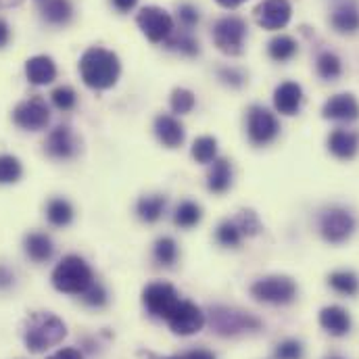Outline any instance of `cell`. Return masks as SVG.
I'll return each instance as SVG.
<instances>
[{
	"label": "cell",
	"instance_id": "obj_1",
	"mask_svg": "<svg viewBox=\"0 0 359 359\" xmlns=\"http://www.w3.org/2000/svg\"><path fill=\"white\" fill-rule=\"evenodd\" d=\"M119 72H121V65H119L117 55L100 46L88 48L80 59V74L88 88H113L119 80Z\"/></svg>",
	"mask_w": 359,
	"mask_h": 359
},
{
	"label": "cell",
	"instance_id": "obj_2",
	"mask_svg": "<svg viewBox=\"0 0 359 359\" xmlns=\"http://www.w3.org/2000/svg\"><path fill=\"white\" fill-rule=\"evenodd\" d=\"M65 337H67V326L55 313L38 311V313H32L25 322L23 341L32 353H42L59 345Z\"/></svg>",
	"mask_w": 359,
	"mask_h": 359
},
{
	"label": "cell",
	"instance_id": "obj_3",
	"mask_svg": "<svg viewBox=\"0 0 359 359\" xmlns=\"http://www.w3.org/2000/svg\"><path fill=\"white\" fill-rule=\"evenodd\" d=\"M94 282L90 266L78 255H67L53 271V284L65 294H84Z\"/></svg>",
	"mask_w": 359,
	"mask_h": 359
},
{
	"label": "cell",
	"instance_id": "obj_4",
	"mask_svg": "<svg viewBox=\"0 0 359 359\" xmlns=\"http://www.w3.org/2000/svg\"><path fill=\"white\" fill-rule=\"evenodd\" d=\"M209 322H211V328L219 337H234L241 332L262 328V322L255 316L241 311V309H234V307H213Z\"/></svg>",
	"mask_w": 359,
	"mask_h": 359
},
{
	"label": "cell",
	"instance_id": "obj_5",
	"mask_svg": "<svg viewBox=\"0 0 359 359\" xmlns=\"http://www.w3.org/2000/svg\"><path fill=\"white\" fill-rule=\"evenodd\" d=\"M245 36H247V23L241 17H224L213 25V42L215 46L230 57H236L243 53V44H245Z\"/></svg>",
	"mask_w": 359,
	"mask_h": 359
},
{
	"label": "cell",
	"instance_id": "obj_6",
	"mask_svg": "<svg viewBox=\"0 0 359 359\" xmlns=\"http://www.w3.org/2000/svg\"><path fill=\"white\" fill-rule=\"evenodd\" d=\"M251 294L262 301V303H271V305H286L292 303L297 297V284L288 276H268L257 280L251 286Z\"/></svg>",
	"mask_w": 359,
	"mask_h": 359
},
{
	"label": "cell",
	"instance_id": "obj_7",
	"mask_svg": "<svg viewBox=\"0 0 359 359\" xmlns=\"http://www.w3.org/2000/svg\"><path fill=\"white\" fill-rule=\"evenodd\" d=\"M142 303L155 318L170 320V316L180 305V294L178 290L168 282H153L144 288Z\"/></svg>",
	"mask_w": 359,
	"mask_h": 359
},
{
	"label": "cell",
	"instance_id": "obj_8",
	"mask_svg": "<svg viewBox=\"0 0 359 359\" xmlns=\"http://www.w3.org/2000/svg\"><path fill=\"white\" fill-rule=\"evenodd\" d=\"M136 23H138V27L142 29V34H144L151 42H155V44L165 42V40L172 36V32H174V19H172V15H170L165 8H161V6H144V8L138 13Z\"/></svg>",
	"mask_w": 359,
	"mask_h": 359
},
{
	"label": "cell",
	"instance_id": "obj_9",
	"mask_svg": "<svg viewBox=\"0 0 359 359\" xmlns=\"http://www.w3.org/2000/svg\"><path fill=\"white\" fill-rule=\"evenodd\" d=\"M13 121H15V126H19L21 130H27V132L44 130L50 121V109L42 96H32L15 107Z\"/></svg>",
	"mask_w": 359,
	"mask_h": 359
},
{
	"label": "cell",
	"instance_id": "obj_10",
	"mask_svg": "<svg viewBox=\"0 0 359 359\" xmlns=\"http://www.w3.org/2000/svg\"><path fill=\"white\" fill-rule=\"evenodd\" d=\"M280 132V123L273 113H269L264 107H251L247 113V134L253 144L266 147Z\"/></svg>",
	"mask_w": 359,
	"mask_h": 359
},
{
	"label": "cell",
	"instance_id": "obj_11",
	"mask_svg": "<svg viewBox=\"0 0 359 359\" xmlns=\"http://www.w3.org/2000/svg\"><path fill=\"white\" fill-rule=\"evenodd\" d=\"M320 230H322V236L328 241V243H345L353 230H355V219L349 211L345 209H330L322 215L320 219Z\"/></svg>",
	"mask_w": 359,
	"mask_h": 359
},
{
	"label": "cell",
	"instance_id": "obj_12",
	"mask_svg": "<svg viewBox=\"0 0 359 359\" xmlns=\"http://www.w3.org/2000/svg\"><path fill=\"white\" fill-rule=\"evenodd\" d=\"M170 328L180 337H190L203 330L205 326V313L190 301H180L176 311L170 316Z\"/></svg>",
	"mask_w": 359,
	"mask_h": 359
},
{
	"label": "cell",
	"instance_id": "obj_13",
	"mask_svg": "<svg viewBox=\"0 0 359 359\" xmlns=\"http://www.w3.org/2000/svg\"><path fill=\"white\" fill-rule=\"evenodd\" d=\"M292 15L288 0H264L255 6V19L264 29H282Z\"/></svg>",
	"mask_w": 359,
	"mask_h": 359
},
{
	"label": "cell",
	"instance_id": "obj_14",
	"mask_svg": "<svg viewBox=\"0 0 359 359\" xmlns=\"http://www.w3.org/2000/svg\"><path fill=\"white\" fill-rule=\"evenodd\" d=\"M44 151L53 159H72V157L78 155L80 144H78L74 132L67 126H59L48 134V138L44 142Z\"/></svg>",
	"mask_w": 359,
	"mask_h": 359
},
{
	"label": "cell",
	"instance_id": "obj_15",
	"mask_svg": "<svg viewBox=\"0 0 359 359\" xmlns=\"http://www.w3.org/2000/svg\"><path fill=\"white\" fill-rule=\"evenodd\" d=\"M322 115L334 121H355L359 117V102L351 94H337L326 100Z\"/></svg>",
	"mask_w": 359,
	"mask_h": 359
},
{
	"label": "cell",
	"instance_id": "obj_16",
	"mask_svg": "<svg viewBox=\"0 0 359 359\" xmlns=\"http://www.w3.org/2000/svg\"><path fill=\"white\" fill-rule=\"evenodd\" d=\"M25 76L29 80V84L34 86H46L50 82H55L57 78V65L50 57L46 55H38L27 59L25 63Z\"/></svg>",
	"mask_w": 359,
	"mask_h": 359
},
{
	"label": "cell",
	"instance_id": "obj_17",
	"mask_svg": "<svg viewBox=\"0 0 359 359\" xmlns=\"http://www.w3.org/2000/svg\"><path fill=\"white\" fill-rule=\"evenodd\" d=\"M303 102V90L297 82H284L273 92V107L282 115H294Z\"/></svg>",
	"mask_w": 359,
	"mask_h": 359
},
{
	"label": "cell",
	"instance_id": "obj_18",
	"mask_svg": "<svg viewBox=\"0 0 359 359\" xmlns=\"http://www.w3.org/2000/svg\"><path fill=\"white\" fill-rule=\"evenodd\" d=\"M320 326L332 337H345L351 330V318L347 309L339 305H330L320 311Z\"/></svg>",
	"mask_w": 359,
	"mask_h": 359
},
{
	"label": "cell",
	"instance_id": "obj_19",
	"mask_svg": "<svg viewBox=\"0 0 359 359\" xmlns=\"http://www.w3.org/2000/svg\"><path fill=\"white\" fill-rule=\"evenodd\" d=\"M155 134L168 149H176L184 142V126L172 115H159L155 119Z\"/></svg>",
	"mask_w": 359,
	"mask_h": 359
},
{
	"label": "cell",
	"instance_id": "obj_20",
	"mask_svg": "<svg viewBox=\"0 0 359 359\" xmlns=\"http://www.w3.org/2000/svg\"><path fill=\"white\" fill-rule=\"evenodd\" d=\"M328 149L339 159H353L359 151V134L349 130H334L328 138Z\"/></svg>",
	"mask_w": 359,
	"mask_h": 359
},
{
	"label": "cell",
	"instance_id": "obj_21",
	"mask_svg": "<svg viewBox=\"0 0 359 359\" xmlns=\"http://www.w3.org/2000/svg\"><path fill=\"white\" fill-rule=\"evenodd\" d=\"M23 247H25L27 257H29L32 262H36V264H44V262H48V259L53 257V251H55L53 241H50L46 234H42V232L27 234V236H25Z\"/></svg>",
	"mask_w": 359,
	"mask_h": 359
},
{
	"label": "cell",
	"instance_id": "obj_22",
	"mask_svg": "<svg viewBox=\"0 0 359 359\" xmlns=\"http://www.w3.org/2000/svg\"><path fill=\"white\" fill-rule=\"evenodd\" d=\"M42 17L50 25H65L74 17V6L69 0H44L40 8Z\"/></svg>",
	"mask_w": 359,
	"mask_h": 359
},
{
	"label": "cell",
	"instance_id": "obj_23",
	"mask_svg": "<svg viewBox=\"0 0 359 359\" xmlns=\"http://www.w3.org/2000/svg\"><path fill=\"white\" fill-rule=\"evenodd\" d=\"M232 184V168H230V161L228 159H215L213 161V168L207 176V186L211 192L215 194H222L230 188Z\"/></svg>",
	"mask_w": 359,
	"mask_h": 359
},
{
	"label": "cell",
	"instance_id": "obj_24",
	"mask_svg": "<svg viewBox=\"0 0 359 359\" xmlns=\"http://www.w3.org/2000/svg\"><path fill=\"white\" fill-rule=\"evenodd\" d=\"M332 27L341 34H355L359 29V11L353 4H341L332 13Z\"/></svg>",
	"mask_w": 359,
	"mask_h": 359
},
{
	"label": "cell",
	"instance_id": "obj_25",
	"mask_svg": "<svg viewBox=\"0 0 359 359\" xmlns=\"http://www.w3.org/2000/svg\"><path fill=\"white\" fill-rule=\"evenodd\" d=\"M165 203H168V201H165V196H161V194H153V196L140 198V201H138V207H136L138 217H140L142 222H149V224L157 222V219L161 217L163 209H165Z\"/></svg>",
	"mask_w": 359,
	"mask_h": 359
},
{
	"label": "cell",
	"instance_id": "obj_26",
	"mask_svg": "<svg viewBox=\"0 0 359 359\" xmlns=\"http://www.w3.org/2000/svg\"><path fill=\"white\" fill-rule=\"evenodd\" d=\"M46 217L53 226L63 228L67 224H72L74 219V207L65 201V198H53L46 205Z\"/></svg>",
	"mask_w": 359,
	"mask_h": 359
},
{
	"label": "cell",
	"instance_id": "obj_27",
	"mask_svg": "<svg viewBox=\"0 0 359 359\" xmlns=\"http://www.w3.org/2000/svg\"><path fill=\"white\" fill-rule=\"evenodd\" d=\"M269 57L273 61H288L297 55V42L290 36H276L268 46Z\"/></svg>",
	"mask_w": 359,
	"mask_h": 359
},
{
	"label": "cell",
	"instance_id": "obj_28",
	"mask_svg": "<svg viewBox=\"0 0 359 359\" xmlns=\"http://www.w3.org/2000/svg\"><path fill=\"white\" fill-rule=\"evenodd\" d=\"M328 284H330L337 292L347 294V297L358 294L359 292V280L353 271H334V273H330Z\"/></svg>",
	"mask_w": 359,
	"mask_h": 359
},
{
	"label": "cell",
	"instance_id": "obj_29",
	"mask_svg": "<svg viewBox=\"0 0 359 359\" xmlns=\"http://www.w3.org/2000/svg\"><path fill=\"white\" fill-rule=\"evenodd\" d=\"M201 215L203 213H201V207L196 203L184 201V203H180L176 213H174V222L180 228H192L201 222Z\"/></svg>",
	"mask_w": 359,
	"mask_h": 359
},
{
	"label": "cell",
	"instance_id": "obj_30",
	"mask_svg": "<svg viewBox=\"0 0 359 359\" xmlns=\"http://www.w3.org/2000/svg\"><path fill=\"white\" fill-rule=\"evenodd\" d=\"M192 157L198 163H211L217 157V140L211 136H201L192 144Z\"/></svg>",
	"mask_w": 359,
	"mask_h": 359
},
{
	"label": "cell",
	"instance_id": "obj_31",
	"mask_svg": "<svg viewBox=\"0 0 359 359\" xmlns=\"http://www.w3.org/2000/svg\"><path fill=\"white\" fill-rule=\"evenodd\" d=\"M343 72V65H341V59L332 53H322L318 57V74L324 78V80H337Z\"/></svg>",
	"mask_w": 359,
	"mask_h": 359
},
{
	"label": "cell",
	"instance_id": "obj_32",
	"mask_svg": "<svg viewBox=\"0 0 359 359\" xmlns=\"http://www.w3.org/2000/svg\"><path fill=\"white\" fill-rule=\"evenodd\" d=\"M155 259L161 264V266H174L176 259H178V245L174 238H159L155 243Z\"/></svg>",
	"mask_w": 359,
	"mask_h": 359
},
{
	"label": "cell",
	"instance_id": "obj_33",
	"mask_svg": "<svg viewBox=\"0 0 359 359\" xmlns=\"http://www.w3.org/2000/svg\"><path fill=\"white\" fill-rule=\"evenodd\" d=\"M23 168L17 157L13 155H0V184H15L21 178Z\"/></svg>",
	"mask_w": 359,
	"mask_h": 359
},
{
	"label": "cell",
	"instance_id": "obj_34",
	"mask_svg": "<svg viewBox=\"0 0 359 359\" xmlns=\"http://www.w3.org/2000/svg\"><path fill=\"white\" fill-rule=\"evenodd\" d=\"M215 238L219 245L224 247H238L241 241H243V232L238 230V226L234 222H224L217 232H215Z\"/></svg>",
	"mask_w": 359,
	"mask_h": 359
},
{
	"label": "cell",
	"instance_id": "obj_35",
	"mask_svg": "<svg viewBox=\"0 0 359 359\" xmlns=\"http://www.w3.org/2000/svg\"><path fill=\"white\" fill-rule=\"evenodd\" d=\"M194 94L190 92V90L186 88H176L172 92V100H170V104H172V111L174 113H178V115H186V113H190L192 109H194Z\"/></svg>",
	"mask_w": 359,
	"mask_h": 359
},
{
	"label": "cell",
	"instance_id": "obj_36",
	"mask_svg": "<svg viewBox=\"0 0 359 359\" xmlns=\"http://www.w3.org/2000/svg\"><path fill=\"white\" fill-rule=\"evenodd\" d=\"M168 48H170V50H178V53L186 55V57L198 55V42H196L190 34L174 36L172 40H168Z\"/></svg>",
	"mask_w": 359,
	"mask_h": 359
},
{
	"label": "cell",
	"instance_id": "obj_37",
	"mask_svg": "<svg viewBox=\"0 0 359 359\" xmlns=\"http://www.w3.org/2000/svg\"><path fill=\"white\" fill-rule=\"evenodd\" d=\"M234 224L238 226V230L243 232V236H255L262 230V224H259L257 215L253 211H247V209H243L238 213V217L234 219Z\"/></svg>",
	"mask_w": 359,
	"mask_h": 359
},
{
	"label": "cell",
	"instance_id": "obj_38",
	"mask_svg": "<svg viewBox=\"0 0 359 359\" xmlns=\"http://www.w3.org/2000/svg\"><path fill=\"white\" fill-rule=\"evenodd\" d=\"M50 98H53V104H55L57 109H61V111H72V109L76 107V102H78L76 92H74V88H69V86H59V88H55L53 90V94H50Z\"/></svg>",
	"mask_w": 359,
	"mask_h": 359
},
{
	"label": "cell",
	"instance_id": "obj_39",
	"mask_svg": "<svg viewBox=\"0 0 359 359\" xmlns=\"http://www.w3.org/2000/svg\"><path fill=\"white\" fill-rule=\"evenodd\" d=\"M276 359H301L303 358V345L299 341H284L276 347Z\"/></svg>",
	"mask_w": 359,
	"mask_h": 359
},
{
	"label": "cell",
	"instance_id": "obj_40",
	"mask_svg": "<svg viewBox=\"0 0 359 359\" xmlns=\"http://www.w3.org/2000/svg\"><path fill=\"white\" fill-rule=\"evenodd\" d=\"M82 299L90 307H102L107 303V290L98 282H92V286L82 294Z\"/></svg>",
	"mask_w": 359,
	"mask_h": 359
},
{
	"label": "cell",
	"instance_id": "obj_41",
	"mask_svg": "<svg viewBox=\"0 0 359 359\" xmlns=\"http://www.w3.org/2000/svg\"><path fill=\"white\" fill-rule=\"evenodd\" d=\"M178 19L184 27H194L198 23V11L192 4H180Z\"/></svg>",
	"mask_w": 359,
	"mask_h": 359
},
{
	"label": "cell",
	"instance_id": "obj_42",
	"mask_svg": "<svg viewBox=\"0 0 359 359\" xmlns=\"http://www.w3.org/2000/svg\"><path fill=\"white\" fill-rule=\"evenodd\" d=\"M219 80H222L224 84L234 86V88H238V86L245 84V76H243L238 69H232V67H222V69H219Z\"/></svg>",
	"mask_w": 359,
	"mask_h": 359
},
{
	"label": "cell",
	"instance_id": "obj_43",
	"mask_svg": "<svg viewBox=\"0 0 359 359\" xmlns=\"http://www.w3.org/2000/svg\"><path fill=\"white\" fill-rule=\"evenodd\" d=\"M46 359H84V355L80 353V349H74V347H65V349H59L57 353L48 355Z\"/></svg>",
	"mask_w": 359,
	"mask_h": 359
},
{
	"label": "cell",
	"instance_id": "obj_44",
	"mask_svg": "<svg viewBox=\"0 0 359 359\" xmlns=\"http://www.w3.org/2000/svg\"><path fill=\"white\" fill-rule=\"evenodd\" d=\"M13 282H15L13 271L8 268H4V266H0V288H8Z\"/></svg>",
	"mask_w": 359,
	"mask_h": 359
},
{
	"label": "cell",
	"instance_id": "obj_45",
	"mask_svg": "<svg viewBox=\"0 0 359 359\" xmlns=\"http://www.w3.org/2000/svg\"><path fill=\"white\" fill-rule=\"evenodd\" d=\"M11 40V29H8V23L4 19H0V48L6 46Z\"/></svg>",
	"mask_w": 359,
	"mask_h": 359
},
{
	"label": "cell",
	"instance_id": "obj_46",
	"mask_svg": "<svg viewBox=\"0 0 359 359\" xmlns=\"http://www.w3.org/2000/svg\"><path fill=\"white\" fill-rule=\"evenodd\" d=\"M186 359H215V355L207 349H194V351L186 353Z\"/></svg>",
	"mask_w": 359,
	"mask_h": 359
},
{
	"label": "cell",
	"instance_id": "obj_47",
	"mask_svg": "<svg viewBox=\"0 0 359 359\" xmlns=\"http://www.w3.org/2000/svg\"><path fill=\"white\" fill-rule=\"evenodd\" d=\"M136 2H138V0H113L115 8H117V11H121V13H128V11H132V8L136 6Z\"/></svg>",
	"mask_w": 359,
	"mask_h": 359
},
{
	"label": "cell",
	"instance_id": "obj_48",
	"mask_svg": "<svg viewBox=\"0 0 359 359\" xmlns=\"http://www.w3.org/2000/svg\"><path fill=\"white\" fill-rule=\"evenodd\" d=\"M243 2H247V0H217V4L224 6V8H236V6H241Z\"/></svg>",
	"mask_w": 359,
	"mask_h": 359
},
{
	"label": "cell",
	"instance_id": "obj_49",
	"mask_svg": "<svg viewBox=\"0 0 359 359\" xmlns=\"http://www.w3.org/2000/svg\"><path fill=\"white\" fill-rule=\"evenodd\" d=\"M21 4V0H0V8H8V6H17Z\"/></svg>",
	"mask_w": 359,
	"mask_h": 359
},
{
	"label": "cell",
	"instance_id": "obj_50",
	"mask_svg": "<svg viewBox=\"0 0 359 359\" xmlns=\"http://www.w3.org/2000/svg\"><path fill=\"white\" fill-rule=\"evenodd\" d=\"M170 359H186V358H170Z\"/></svg>",
	"mask_w": 359,
	"mask_h": 359
},
{
	"label": "cell",
	"instance_id": "obj_51",
	"mask_svg": "<svg viewBox=\"0 0 359 359\" xmlns=\"http://www.w3.org/2000/svg\"><path fill=\"white\" fill-rule=\"evenodd\" d=\"M330 359H341V358H330Z\"/></svg>",
	"mask_w": 359,
	"mask_h": 359
}]
</instances>
